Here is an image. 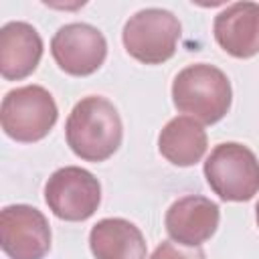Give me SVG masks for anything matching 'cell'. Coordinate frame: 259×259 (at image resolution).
Returning <instances> with one entry per match:
<instances>
[{
	"mask_svg": "<svg viewBox=\"0 0 259 259\" xmlns=\"http://www.w3.org/2000/svg\"><path fill=\"white\" fill-rule=\"evenodd\" d=\"M51 53L59 69L73 77H87L103 65L107 42L95 26L71 22L55 32L51 40Z\"/></svg>",
	"mask_w": 259,
	"mask_h": 259,
	"instance_id": "obj_8",
	"label": "cell"
},
{
	"mask_svg": "<svg viewBox=\"0 0 259 259\" xmlns=\"http://www.w3.org/2000/svg\"><path fill=\"white\" fill-rule=\"evenodd\" d=\"M150 259H206V255H204L202 249H196V247H192V249H180L174 243L164 241V243H160L156 247V251L152 253Z\"/></svg>",
	"mask_w": 259,
	"mask_h": 259,
	"instance_id": "obj_14",
	"label": "cell"
},
{
	"mask_svg": "<svg viewBox=\"0 0 259 259\" xmlns=\"http://www.w3.org/2000/svg\"><path fill=\"white\" fill-rule=\"evenodd\" d=\"M42 57V38L28 22H8L0 30V73L6 81L28 77Z\"/></svg>",
	"mask_w": 259,
	"mask_h": 259,
	"instance_id": "obj_11",
	"label": "cell"
},
{
	"mask_svg": "<svg viewBox=\"0 0 259 259\" xmlns=\"http://www.w3.org/2000/svg\"><path fill=\"white\" fill-rule=\"evenodd\" d=\"M57 115L53 95L40 85H24L8 91L0 107L4 134L22 144L42 140L53 130Z\"/></svg>",
	"mask_w": 259,
	"mask_h": 259,
	"instance_id": "obj_3",
	"label": "cell"
},
{
	"mask_svg": "<svg viewBox=\"0 0 259 259\" xmlns=\"http://www.w3.org/2000/svg\"><path fill=\"white\" fill-rule=\"evenodd\" d=\"M45 200L55 217L63 221H85L89 219L101 202L99 180L79 168L65 166L51 174L45 184Z\"/></svg>",
	"mask_w": 259,
	"mask_h": 259,
	"instance_id": "obj_6",
	"label": "cell"
},
{
	"mask_svg": "<svg viewBox=\"0 0 259 259\" xmlns=\"http://www.w3.org/2000/svg\"><path fill=\"white\" fill-rule=\"evenodd\" d=\"M2 251L10 259H42L51 249V227L40 210L10 204L0 214Z\"/></svg>",
	"mask_w": 259,
	"mask_h": 259,
	"instance_id": "obj_7",
	"label": "cell"
},
{
	"mask_svg": "<svg viewBox=\"0 0 259 259\" xmlns=\"http://www.w3.org/2000/svg\"><path fill=\"white\" fill-rule=\"evenodd\" d=\"M204 176L219 198L229 202L251 200L259 192V162L237 142L219 144L204 162Z\"/></svg>",
	"mask_w": 259,
	"mask_h": 259,
	"instance_id": "obj_4",
	"label": "cell"
},
{
	"mask_svg": "<svg viewBox=\"0 0 259 259\" xmlns=\"http://www.w3.org/2000/svg\"><path fill=\"white\" fill-rule=\"evenodd\" d=\"M255 210H257V212H255V217H257V227H259V202H257V206H255Z\"/></svg>",
	"mask_w": 259,
	"mask_h": 259,
	"instance_id": "obj_15",
	"label": "cell"
},
{
	"mask_svg": "<svg viewBox=\"0 0 259 259\" xmlns=\"http://www.w3.org/2000/svg\"><path fill=\"white\" fill-rule=\"evenodd\" d=\"M231 97L229 77L206 63L182 69L172 83L174 107L182 113H190L202 123H217L223 119L231 107Z\"/></svg>",
	"mask_w": 259,
	"mask_h": 259,
	"instance_id": "obj_2",
	"label": "cell"
},
{
	"mask_svg": "<svg viewBox=\"0 0 259 259\" xmlns=\"http://www.w3.org/2000/svg\"><path fill=\"white\" fill-rule=\"evenodd\" d=\"M65 136L75 156L87 162H103L113 156L121 144V117L111 101L89 95L69 113Z\"/></svg>",
	"mask_w": 259,
	"mask_h": 259,
	"instance_id": "obj_1",
	"label": "cell"
},
{
	"mask_svg": "<svg viewBox=\"0 0 259 259\" xmlns=\"http://www.w3.org/2000/svg\"><path fill=\"white\" fill-rule=\"evenodd\" d=\"M89 247L95 259H146L142 231L125 219H101L89 233Z\"/></svg>",
	"mask_w": 259,
	"mask_h": 259,
	"instance_id": "obj_12",
	"label": "cell"
},
{
	"mask_svg": "<svg viewBox=\"0 0 259 259\" xmlns=\"http://www.w3.org/2000/svg\"><path fill=\"white\" fill-rule=\"evenodd\" d=\"M158 150L174 166H192L206 152V134L196 119L180 115L160 132Z\"/></svg>",
	"mask_w": 259,
	"mask_h": 259,
	"instance_id": "obj_13",
	"label": "cell"
},
{
	"mask_svg": "<svg viewBox=\"0 0 259 259\" xmlns=\"http://www.w3.org/2000/svg\"><path fill=\"white\" fill-rule=\"evenodd\" d=\"M219 206L210 198L188 194L172 202L166 212L168 235L186 247H198L208 241L219 227Z\"/></svg>",
	"mask_w": 259,
	"mask_h": 259,
	"instance_id": "obj_9",
	"label": "cell"
},
{
	"mask_svg": "<svg viewBox=\"0 0 259 259\" xmlns=\"http://www.w3.org/2000/svg\"><path fill=\"white\" fill-rule=\"evenodd\" d=\"M214 38L223 51L237 59L259 53V4L237 2L214 18Z\"/></svg>",
	"mask_w": 259,
	"mask_h": 259,
	"instance_id": "obj_10",
	"label": "cell"
},
{
	"mask_svg": "<svg viewBox=\"0 0 259 259\" xmlns=\"http://www.w3.org/2000/svg\"><path fill=\"white\" fill-rule=\"evenodd\" d=\"M180 38L178 18L162 8L136 12L123 26V47L144 65H160L174 57Z\"/></svg>",
	"mask_w": 259,
	"mask_h": 259,
	"instance_id": "obj_5",
	"label": "cell"
}]
</instances>
